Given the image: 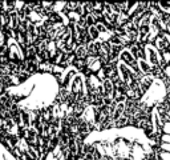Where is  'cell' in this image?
<instances>
[{"label": "cell", "mask_w": 170, "mask_h": 160, "mask_svg": "<svg viewBox=\"0 0 170 160\" xmlns=\"http://www.w3.org/2000/svg\"><path fill=\"white\" fill-rule=\"evenodd\" d=\"M96 76H97V79L100 80L101 83H103V82H105V80H106V73H105V71H104L103 68H101V69L98 71L97 73H96Z\"/></svg>", "instance_id": "obj_12"}, {"label": "cell", "mask_w": 170, "mask_h": 160, "mask_svg": "<svg viewBox=\"0 0 170 160\" xmlns=\"http://www.w3.org/2000/svg\"><path fill=\"white\" fill-rule=\"evenodd\" d=\"M138 8H140V3H132V4H130V8H129V11L126 12V14H128V16L132 17L133 15H136V12L138 11Z\"/></svg>", "instance_id": "obj_8"}, {"label": "cell", "mask_w": 170, "mask_h": 160, "mask_svg": "<svg viewBox=\"0 0 170 160\" xmlns=\"http://www.w3.org/2000/svg\"><path fill=\"white\" fill-rule=\"evenodd\" d=\"M161 56H162V61L166 64V66H170V52L169 51H163L162 54H161Z\"/></svg>", "instance_id": "obj_10"}, {"label": "cell", "mask_w": 170, "mask_h": 160, "mask_svg": "<svg viewBox=\"0 0 170 160\" xmlns=\"http://www.w3.org/2000/svg\"><path fill=\"white\" fill-rule=\"evenodd\" d=\"M160 149L163 151V152H170V144H168V143H161L160 144Z\"/></svg>", "instance_id": "obj_14"}, {"label": "cell", "mask_w": 170, "mask_h": 160, "mask_svg": "<svg viewBox=\"0 0 170 160\" xmlns=\"http://www.w3.org/2000/svg\"><path fill=\"white\" fill-rule=\"evenodd\" d=\"M165 99H166V101H168V104H169V106H170V96H166Z\"/></svg>", "instance_id": "obj_18"}, {"label": "cell", "mask_w": 170, "mask_h": 160, "mask_svg": "<svg viewBox=\"0 0 170 160\" xmlns=\"http://www.w3.org/2000/svg\"><path fill=\"white\" fill-rule=\"evenodd\" d=\"M160 159L161 160H170V152H163V151H161L160 152Z\"/></svg>", "instance_id": "obj_15"}, {"label": "cell", "mask_w": 170, "mask_h": 160, "mask_svg": "<svg viewBox=\"0 0 170 160\" xmlns=\"http://www.w3.org/2000/svg\"><path fill=\"white\" fill-rule=\"evenodd\" d=\"M86 32H88V35L91 36L92 42H97V40L100 39V33H98V31H97V28H96V26H91V27H88Z\"/></svg>", "instance_id": "obj_7"}, {"label": "cell", "mask_w": 170, "mask_h": 160, "mask_svg": "<svg viewBox=\"0 0 170 160\" xmlns=\"http://www.w3.org/2000/svg\"><path fill=\"white\" fill-rule=\"evenodd\" d=\"M75 56L76 59L80 60H85L88 57V50H86V45H77V48L75 50Z\"/></svg>", "instance_id": "obj_3"}, {"label": "cell", "mask_w": 170, "mask_h": 160, "mask_svg": "<svg viewBox=\"0 0 170 160\" xmlns=\"http://www.w3.org/2000/svg\"><path fill=\"white\" fill-rule=\"evenodd\" d=\"M162 132H163V134H166V135H170V122L163 123V125H162Z\"/></svg>", "instance_id": "obj_13"}, {"label": "cell", "mask_w": 170, "mask_h": 160, "mask_svg": "<svg viewBox=\"0 0 170 160\" xmlns=\"http://www.w3.org/2000/svg\"><path fill=\"white\" fill-rule=\"evenodd\" d=\"M145 60L150 64L151 68L160 67V63L162 61V56H161V54L156 50V47L153 44L145 45Z\"/></svg>", "instance_id": "obj_1"}, {"label": "cell", "mask_w": 170, "mask_h": 160, "mask_svg": "<svg viewBox=\"0 0 170 160\" xmlns=\"http://www.w3.org/2000/svg\"><path fill=\"white\" fill-rule=\"evenodd\" d=\"M161 141H162V143H168V144H170V135L163 134L162 136H161Z\"/></svg>", "instance_id": "obj_16"}, {"label": "cell", "mask_w": 170, "mask_h": 160, "mask_svg": "<svg viewBox=\"0 0 170 160\" xmlns=\"http://www.w3.org/2000/svg\"><path fill=\"white\" fill-rule=\"evenodd\" d=\"M151 69L153 68L146 60H138V71L142 75H149V73H151Z\"/></svg>", "instance_id": "obj_5"}, {"label": "cell", "mask_w": 170, "mask_h": 160, "mask_svg": "<svg viewBox=\"0 0 170 160\" xmlns=\"http://www.w3.org/2000/svg\"><path fill=\"white\" fill-rule=\"evenodd\" d=\"M101 87H103V90H104V96L114 100V84L113 83L110 82L109 79H106L105 82L101 83Z\"/></svg>", "instance_id": "obj_2"}, {"label": "cell", "mask_w": 170, "mask_h": 160, "mask_svg": "<svg viewBox=\"0 0 170 160\" xmlns=\"http://www.w3.org/2000/svg\"><path fill=\"white\" fill-rule=\"evenodd\" d=\"M3 160H7V158H5V155H3Z\"/></svg>", "instance_id": "obj_19"}, {"label": "cell", "mask_w": 170, "mask_h": 160, "mask_svg": "<svg viewBox=\"0 0 170 160\" xmlns=\"http://www.w3.org/2000/svg\"><path fill=\"white\" fill-rule=\"evenodd\" d=\"M96 26V28H97V31H98V33H106V32H109V29L106 28V26L104 24V21H98V23H96L94 24Z\"/></svg>", "instance_id": "obj_9"}, {"label": "cell", "mask_w": 170, "mask_h": 160, "mask_svg": "<svg viewBox=\"0 0 170 160\" xmlns=\"http://www.w3.org/2000/svg\"><path fill=\"white\" fill-rule=\"evenodd\" d=\"M163 73H165L166 79H170V66H166L165 68H163Z\"/></svg>", "instance_id": "obj_17"}, {"label": "cell", "mask_w": 170, "mask_h": 160, "mask_svg": "<svg viewBox=\"0 0 170 160\" xmlns=\"http://www.w3.org/2000/svg\"><path fill=\"white\" fill-rule=\"evenodd\" d=\"M36 55H37V47H36V45H28V47L24 50V56H25V60L35 59Z\"/></svg>", "instance_id": "obj_6"}, {"label": "cell", "mask_w": 170, "mask_h": 160, "mask_svg": "<svg viewBox=\"0 0 170 160\" xmlns=\"http://www.w3.org/2000/svg\"><path fill=\"white\" fill-rule=\"evenodd\" d=\"M124 113H125V103H117L116 104V108H114L112 119L114 120V122H117V120L121 118Z\"/></svg>", "instance_id": "obj_4"}, {"label": "cell", "mask_w": 170, "mask_h": 160, "mask_svg": "<svg viewBox=\"0 0 170 160\" xmlns=\"http://www.w3.org/2000/svg\"><path fill=\"white\" fill-rule=\"evenodd\" d=\"M85 19H86V24H88V27L94 26V24H96V20H94V17H93V15H92V14L85 15Z\"/></svg>", "instance_id": "obj_11"}]
</instances>
